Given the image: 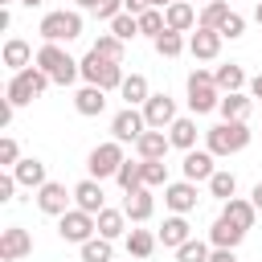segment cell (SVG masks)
Masks as SVG:
<instances>
[{
  "mask_svg": "<svg viewBox=\"0 0 262 262\" xmlns=\"http://www.w3.org/2000/svg\"><path fill=\"white\" fill-rule=\"evenodd\" d=\"M0 164H4L8 172L20 164V147H16V139H12V135H4V139H0Z\"/></svg>",
  "mask_w": 262,
  "mask_h": 262,
  "instance_id": "obj_42",
  "label": "cell"
},
{
  "mask_svg": "<svg viewBox=\"0 0 262 262\" xmlns=\"http://www.w3.org/2000/svg\"><path fill=\"white\" fill-rule=\"evenodd\" d=\"M78 250H82V262H111V258H115V250H111L106 237H90V242L78 246Z\"/></svg>",
  "mask_w": 262,
  "mask_h": 262,
  "instance_id": "obj_38",
  "label": "cell"
},
{
  "mask_svg": "<svg viewBox=\"0 0 262 262\" xmlns=\"http://www.w3.org/2000/svg\"><path fill=\"white\" fill-rule=\"evenodd\" d=\"M12 176H16V184H20V188H41V184H49L45 164H41L37 156H25V160L12 168Z\"/></svg>",
  "mask_w": 262,
  "mask_h": 262,
  "instance_id": "obj_21",
  "label": "cell"
},
{
  "mask_svg": "<svg viewBox=\"0 0 262 262\" xmlns=\"http://www.w3.org/2000/svg\"><path fill=\"white\" fill-rule=\"evenodd\" d=\"M82 66V78H86V86H98V90H119L123 86V61H106V57H98L94 49L78 61Z\"/></svg>",
  "mask_w": 262,
  "mask_h": 262,
  "instance_id": "obj_3",
  "label": "cell"
},
{
  "mask_svg": "<svg viewBox=\"0 0 262 262\" xmlns=\"http://www.w3.org/2000/svg\"><path fill=\"white\" fill-rule=\"evenodd\" d=\"M221 217H229V221H233V225H242V229H254V221H258V209H254V201H246V196H233V201H225Z\"/></svg>",
  "mask_w": 262,
  "mask_h": 262,
  "instance_id": "obj_26",
  "label": "cell"
},
{
  "mask_svg": "<svg viewBox=\"0 0 262 262\" xmlns=\"http://www.w3.org/2000/svg\"><path fill=\"white\" fill-rule=\"evenodd\" d=\"M143 188H168V164L164 160H143Z\"/></svg>",
  "mask_w": 262,
  "mask_h": 262,
  "instance_id": "obj_37",
  "label": "cell"
},
{
  "mask_svg": "<svg viewBox=\"0 0 262 262\" xmlns=\"http://www.w3.org/2000/svg\"><path fill=\"white\" fill-rule=\"evenodd\" d=\"M74 4H78V8H90V12H94V4H98V0H74Z\"/></svg>",
  "mask_w": 262,
  "mask_h": 262,
  "instance_id": "obj_51",
  "label": "cell"
},
{
  "mask_svg": "<svg viewBox=\"0 0 262 262\" xmlns=\"http://www.w3.org/2000/svg\"><path fill=\"white\" fill-rule=\"evenodd\" d=\"M196 201H201V196H196V184H192V180H172V184L164 188V205H168L172 213H180V217L192 213Z\"/></svg>",
  "mask_w": 262,
  "mask_h": 262,
  "instance_id": "obj_12",
  "label": "cell"
},
{
  "mask_svg": "<svg viewBox=\"0 0 262 262\" xmlns=\"http://www.w3.org/2000/svg\"><path fill=\"white\" fill-rule=\"evenodd\" d=\"M33 66H41L57 86H74V78H82V66L61 49V45H41L37 49V61Z\"/></svg>",
  "mask_w": 262,
  "mask_h": 262,
  "instance_id": "obj_1",
  "label": "cell"
},
{
  "mask_svg": "<svg viewBox=\"0 0 262 262\" xmlns=\"http://www.w3.org/2000/svg\"><path fill=\"white\" fill-rule=\"evenodd\" d=\"M70 201H74V192H66V184H57V180H49V184L37 188V209L49 213V217L70 213Z\"/></svg>",
  "mask_w": 262,
  "mask_h": 262,
  "instance_id": "obj_11",
  "label": "cell"
},
{
  "mask_svg": "<svg viewBox=\"0 0 262 262\" xmlns=\"http://www.w3.org/2000/svg\"><path fill=\"white\" fill-rule=\"evenodd\" d=\"M111 33H115V37H119V41L127 45L131 37H139V16H131V12L115 16V20H111Z\"/></svg>",
  "mask_w": 262,
  "mask_h": 262,
  "instance_id": "obj_41",
  "label": "cell"
},
{
  "mask_svg": "<svg viewBox=\"0 0 262 262\" xmlns=\"http://www.w3.org/2000/svg\"><path fill=\"white\" fill-rule=\"evenodd\" d=\"M246 143H250V127L246 123H217V127L205 131V151H213V156H233Z\"/></svg>",
  "mask_w": 262,
  "mask_h": 262,
  "instance_id": "obj_4",
  "label": "cell"
},
{
  "mask_svg": "<svg viewBox=\"0 0 262 262\" xmlns=\"http://www.w3.org/2000/svg\"><path fill=\"white\" fill-rule=\"evenodd\" d=\"M12 115H16V106L4 98V102H0V127H8V123H12Z\"/></svg>",
  "mask_w": 262,
  "mask_h": 262,
  "instance_id": "obj_47",
  "label": "cell"
},
{
  "mask_svg": "<svg viewBox=\"0 0 262 262\" xmlns=\"http://www.w3.org/2000/svg\"><path fill=\"white\" fill-rule=\"evenodd\" d=\"M143 119H147V131H164V127H172L180 115H176V98H168V94H151L147 102H143Z\"/></svg>",
  "mask_w": 262,
  "mask_h": 262,
  "instance_id": "obj_10",
  "label": "cell"
},
{
  "mask_svg": "<svg viewBox=\"0 0 262 262\" xmlns=\"http://www.w3.org/2000/svg\"><path fill=\"white\" fill-rule=\"evenodd\" d=\"M168 250H180L188 237H192V229H188V221L180 217V213H172V217H164V225H160V233H156Z\"/></svg>",
  "mask_w": 262,
  "mask_h": 262,
  "instance_id": "obj_22",
  "label": "cell"
},
{
  "mask_svg": "<svg viewBox=\"0 0 262 262\" xmlns=\"http://www.w3.org/2000/svg\"><path fill=\"white\" fill-rule=\"evenodd\" d=\"M254 20H258V25H262V0H258V4H254Z\"/></svg>",
  "mask_w": 262,
  "mask_h": 262,
  "instance_id": "obj_52",
  "label": "cell"
},
{
  "mask_svg": "<svg viewBox=\"0 0 262 262\" xmlns=\"http://www.w3.org/2000/svg\"><path fill=\"white\" fill-rule=\"evenodd\" d=\"M151 45H156V53H160V57H180V53L188 49L184 33H172V29H164V33H160V37H156Z\"/></svg>",
  "mask_w": 262,
  "mask_h": 262,
  "instance_id": "obj_31",
  "label": "cell"
},
{
  "mask_svg": "<svg viewBox=\"0 0 262 262\" xmlns=\"http://www.w3.org/2000/svg\"><path fill=\"white\" fill-rule=\"evenodd\" d=\"M20 4H25V8H41L45 0H20Z\"/></svg>",
  "mask_w": 262,
  "mask_h": 262,
  "instance_id": "obj_53",
  "label": "cell"
},
{
  "mask_svg": "<svg viewBox=\"0 0 262 262\" xmlns=\"http://www.w3.org/2000/svg\"><path fill=\"white\" fill-rule=\"evenodd\" d=\"M209 254H213V246H209V242L188 237V242L176 250V262H209Z\"/></svg>",
  "mask_w": 262,
  "mask_h": 262,
  "instance_id": "obj_36",
  "label": "cell"
},
{
  "mask_svg": "<svg viewBox=\"0 0 262 262\" xmlns=\"http://www.w3.org/2000/svg\"><path fill=\"white\" fill-rule=\"evenodd\" d=\"M213 82H217V90H221V94H237L242 86H250V82H246V70H242L237 61L217 66V70H213Z\"/></svg>",
  "mask_w": 262,
  "mask_h": 262,
  "instance_id": "obj_23",
  "label": "cell"
},
{
  "mask_svg": "<svg viewBox=\"0 0 262 262\" xmlns=\"http://www.w3.org/2000/svg\"><path fill=\"white\" fill-rule=\"evenodd\" d=\"M213 160H217L213 151H196V147H192V151H184V164H180V168H184V180H192V184H201V180H205V184H209V180H213V172H217V164H213Z\"/></svg>",
  "mask_w": 262,
  "mask_h": 262,
  "instance_id": "obj_14",
  "label": "cell"
},
{
  "mask_svg": "<svg viewBox=\"0 0 262 262\" xmlns=\"http://www.w3.org/2000/svg\"><path fill=\"white\" fill-rule=\"evenodd\" d=\"M151 4H156V8H168V4H176V0H151Z\"/></svg>",
  "mask_w": 262,
  "mask_h": 262,
  "instance_id": "obj_54",
  "label": "cell"
},
{
  "mask_svg": "<svg viewBox=\"0 0 262 262\" xmlns=\"http://www.w3.org/2000/svg\"><path fill=\"white\" fill-rule=\"evenodd\" d=\"M209 262H237V254H233V250H213Z\"/></svg>",
  "mask_w": 262,
  "mask_h": 262,
  "instance_id": "obj_48",
  "label": "cell"
},
{
  "mask_svg": "<svg viewBox=\"0 0 262 262\" xmlns=\"http://www.w3.org/2000/svg\"><path fill=\"white\" fill-rule=\"evenodd\" d=\"M4 98H8L12 106H25V102H33V98H37V90H33V86H29L20 74H12V78H8V90H4Z\"/></svg>",
  "mask_w": 262,
  "mask_h": 262,
  "instance_id": "obj_35",
  "label": "cell"
},
{
  "mask_svg": "<svg viewBox=\"0 0 262 262\" xmlns=\"http://www.w3.org/2000/svg\"><path fill=\"white\" fill-rule=\"evenodd\" d=\"M123 8H127L131 16H143V12H147V8H156V4H151V0H123Z\"/></svg>",
  "mask_w": 262,
  "mask_h": 262,
  "instance_id": "obj_46",
  "label": "cell"
},
{
  "mask_svg": "<svg viewBox=\"0 0 262 262\" xmlns=\"http://www.w3.org/2000/svg\"><path fill=\"white\" fill-rule=\"evenodd\" d=\"M164 20H168V29L172 33H188V29H196V8L188 4V0H176V4H168L164 8Z\"/></svg>",
  "mask_w": 262,
  "mask_h": 262,
  "instance_id": "obj_20",
  "label": "cell"
},
{
  "mask_svg": "<svg viewBox=\"0 0 262 262\" xmlns=\"http://www.w3.org/2000/svg\"><path fill=\"white\" fill-rule=\"evenodd\" d=\"M33 254V233L25 225H8L0 233V262H20Z\"/></svg>",
  "mask_w": 262,
  "mask_h": 262,
  "instance_id": "obj_9",
  "label": "cell"
},
{
  "mask_svg": "<svg viewBox=\"0 0 262 262\" xmlns=\"http://www.w3.org/2000/svg\"><path fill=\"white\" fill-rule=\"evenodd\" d=\"M123 143L119 139H106V143H98L94 151H90V160H86V168H90V180H106V176H119V168H123Z\"/></svg>",
  "mask_w": 262,
  "mask_h": 262,
  "instance_id": "obj_7",
  "label": "cell"
},
{
  "mask_svg": "<svg viewBox=\"0 0 262 262\" xmlns=\"http://www.w3.org/2000/svg\"><path fill=\"white\" fill-rule=\"evenodd\" d=\"M102 106H106V90H98V86H82V90L74 94V111L86 115V119L102 115Z\"/></svg>",
  "mask_w": 262,
  "mask_h": 262,
  "instance_id": "obj_24",
  "label": "cell"
},
{
  "mask_svg": "<svg viewBox=\"0 0 262 262\" xmlns=\"http://www.w3.org/2000/svg\"><path fill=\"white\" fill-rule=\"evenodd\" d=\"M250 98H262V74H258V78H250Z\"/></svg>",
  "mask_w": 262,
  "mask_h": 262,
  "instance_id": "obj_49",
  "label": "cell"
},
{
  "mask_svg": "<svg viewBox=\"0 0 262 262\" xmlns=\"http://www.w3.org/2000/svg\"><path fill=\"white\" fill-rule=\"evenodd\" d=\"M57 233H61V242L86 246L90 237H98V217L94 213H82V209H70V213L57 217Z\"/></svg>",
  "mask_w": 262,
  "mask_h": 262,
  "instance_id": "obj_6",
  "label": "cell"
},
{
  "mask_svg": "<svg viewBox=\"0 0 262 262\" xmlns=\"http://www.w3.org/2000/svg\"><path fill=\"white\" fill-rule=\"evenodd\" d=\"M123 233H127V213H123V209H102V213H98V237L115 242V237H123Z\"/></svg>",
  "mask_w": 262,
  "mask_h": 262,
  "instance_id": "obj_28",
  "label": "cell"
},
{
  "mask_svg": "<svg viewBox=\"0 0 262 262\" xmlns=\"http://www.w3.org/2000/svg\"><path fill=\"white\" fill-rule=\"evenodd\" d=\"M0 57H4V66H8L12 74H20V70H29V66L37 61V53H33V45H29L25 37H8Z\"/></svg>",
  "mask_w": 262,
  "mask_h": 262,
  "instance_id": "obj_18",
  "label": "cell"
},
{
  "mask_svg": "<svg viewBox=\"0 0 262 262\" xmlns=\"http://www.w3.org/2000/svg\"><path fill=\"white\" fill-rule=\"evenodd\" d=\"M12 192H16V176L0 172V201H12Z\"/></svg>",
  "mask_w": 262,
  "mask_h": 262,
  "instance_id": "obj_45",
  "label": "cell"
},
{
  "mask_svg": "<svg viewBox=\"0 0 262 262\" xmlns=\"http://www.w3.org/2000/svg\"><path fill=\"white\" fill-rule=\"evenodd\" d=\"M217 33H221V37H229V41H237V37L246 33V16H237V12H229V16H225V25H221Z\"/></svg>",
  "mask_w": 262,
  "mask_h": 262,
  "instance_id": "obj_43",
  "label": "cell"
},
{
  "mask_svg": "<svg viewBox=\"0 0 262 262\" xmlns=\"http://www.w3.org/2000/svg\"><path fill=\"white\" fill-rule=\"evenodd\" d=\"M229 12H233V8H229L225 0H213V4H205V8H201V20H196V25H201V29H221Z\"/></svg>",
  "mask_w": 262,
  "mask_h": 262,
  "instance_id": "obj_34",
  "label": "cell"
},
{
  "mask_svg": "<svg viewBox=\"0 0 262 262\" xmlns=\"http://www.w3.org/2000/svg\"><path fill=\"white\" fill-rule=\"evenodd\" d=\"M242 237H246V229L233 225L229 217H217V221L209 225V246H213V250H237Z\"/></svg>",
  "mask_w": 262,
  "mask_h": 262,
  "instance_id": "obj_17",
  "label": "cell"
},
{
  "mask_svg": "<svg viewBox=\"0 0 262 262\" xmlns=\"http://www.w3.org/2000/svg\"><path fill=\"white\" fill-rule=\"evenodd\" d=\"M127 8H123V0H98L94 4V16L98 20H115V16H123Z\"/></svg>",
  "mask_w": 262,
  "mask_h": 262,
  "instance_id": "obj_44",
  "label": "cell"
},
{
  "mask_svg": "<svg viewBox=\"0 0 262 262\" xmlns=\"http://www.w3.org/2000/svg\"><path fill=\"white\" fill-rule=\"evenodd\" d=\"M168 147H172V139H168L164 131H143V135H139V143H135L139 160H164V156H168Z\"/></svg>",
  "mask_w": 262,
  "mask_h": 262,
  "instance_id": "obj_25",
  "label": "cell"
},
{
  "mask_svg": "<svg viewBox=\"0 0 262 262\" xmlns=\"http://www.w3.org/2000/svg\"><path fill=\"white\" fill-rule=\"evenodd\" d=\"M221 41H225V37H221L217 29H201V25H196V33H188V53H192L196 61H213V57L221 53Z\"/></svg>",
  "mask_w": 262,
  "mask_h": 262,
  "instance_id": "obj_13",
  "label": "cell"
},
{
  "mask_svg": "<svg viewBox=\"0 0 262 262\" xmlns=\"http://www.w3.org/2000/svg\"><path fill=\"white\" fill-rule=\"evenodd\" d=\"M217 106H221V90H217L213 74L209 70H192L188 74V111L192 115H209Z\"/></svg>",
  "mask_w": 262,
  "mask_h": 262,
  "instance_id": "obj_5",
  "label": "cell"
},
{
  "mask_svg": "<svg viewBox=\"0 0 262 262\" xmlns=\"http://www.w3.org/2000/svg\"><path fill=\"white\" fill-rule=\"evenodd\" d=\"M123 213H127V221H131V225L151 221V213H156V196H151V188H135V192H127Z\"/></svg>",
  "mask_w": 262,
  "mask_h": 262,
  "instance_id": "obj_16",
  "label": "cell"
},
{
  "mask_svg": "<svg viewBox=\"0 0 262 262\" xmlns=\"http://www.w3.org/2000/svg\"><path fill=\"white\" fill-rule=\"evenodd\" d=\"M217 111H221V123H246L250 111H254V98L242 94V90L237 94H221V106Z\"/></svg>",
  "mask_w": 262,
  "mask_h": 262,
  "instance_id": "obj_19",
  "label": "cell"
},
{
  "mask_svg": "<svg viewBox=\"0 0 262 262\" xmlns=\"http://www.w3.org/2000/svg\"><path fill=\"white\" fill-rule=\"evenodd\" d=\"M156 233L151 229H127V254L131 258H151V250H156Z\"/></svg>",
  "mask_w": 262,
  "mask_h": 262,
  "instance_id": "obj_30",
  "label": "cell"
},
{
  "mask_svg": "<svg viewBox=\"0 0 262 262\" xmlns=\"http://www.w3.org/2000/svg\"><path fill=\"white\" fill-rule=\"evenodd\" d=\"M143 131H147V119H143V111H135V106H123V111L111 119V139H119V143H139Z\"/></svg>",
  "mask_w": 262,
  "mask_h": 262,
  "instance_id": "obj_8",
  "label": "cell"
},
{
  "mask_svg": "<svg viewBox=\"0 0 262 262\" xmlns=\"http://www.w3.org/2000/svg\"><path fill=\"white\" fill-rule=\"evenodd\" d=\"M250 201H254V209H258V213H262V180H258V184H254V192H250Z\"/></svg>",
  "mask_w": 262,
  "mask_h": 262,
  "instance_id": "obj_50",
  "label": "cell"
},
{
  "mask_svg": "<svg viewBox=\"0 0 262 262\" xmlns=\"http://www.w3.org/2000/svg\"><path fill=\"white\" fill-rule=\"evenodd\" d=\"M37 33H41L45 45L74 41V37H82V12H78V8H70V12H45L41 25H37Z\"/></svg>",
  "mask_w": 262,
  "mask_h": 262,
  "instance_id": "obj_2",
  "label": "cell"
},
{
  "mask_svg": "<svg viewBox=\"0 0 262 262\" xmlns=\"http://www.w3.org/2000/svg\"><path fill=\"white\" fill-rule=\"evenodd\" d=\"M119 94L127 98V106H143V102L151 98V90H147V78H143V74H127V78H123V86H119Z\"/></svg>",
  "mask_w": 262,
  "mask_h": 262,
  "instance_id": "obj_29",
  "label": "cell"
},
{
  "mask_svg": "<svg viewBox=\"0 0 262 262\" xmlns=\"http://www.w3.org/2000/svg\"><path fill=\"white\" fill-rule=\"evenodd\" d=\"M90 49H94L98 57H106V61H123V41H119L115 33H102V37H98Z\"/></svg>",
  "mask_w": 262,
  "mask_h": 262,
  "instance_id": "obj_40",
  "label": "cell"
},
{
  "mask_svg": "<svg viewBox=\"0 0 262 262\" xmlns=\"http://www.w3.org/2000/svg\"><path fill=\"white\" fill-rule=\"evenodd\" d=\"M209 192H213L217 201H233V192H237V176L225 172V168H217L213 180H209Z\"/></svg>",
  "mask_w": 262,
  "mask_h": 262,
  "instance_id": "obj_33",
  "label": "cell"
},
{
  "mask_svg": "<svg viewBox=\"0 0 262 262\" xmlns=\"http://www.w3.org/2000/svg\"><path fill=\"white\" fill-rule=\"evenodd\" d=\"M168 139H172V147H180V151H192V147H196V119L180 115V119L168 127Z\"/></svg>",
  "mask_w": 262,
  "mask_h": 262,
  "instance_id": "obj_27",
  "label": "cell"
},
{
  "mask_svg": "<svg viewBox=\"0 0 262 262\" xmlns=\"http://www.w3.org/2000/svg\"><path fill=\"white\" fill-rule=\"evenodd\" d=\"M164 29H168V20H164V8H147V12L139 16V33H143V37H151V41H156Z\"/></svg>",
  "mask_w": 262,
  "mask_h": 262,
  "instance_id": "obj_39",
  "label": "cell"
},
{
  "mask_svg": "<svg viewBox=\"0 0 262 262\" xmlns=\"http://www.w3.org/2000/svg\"><path fill=\"white\" fill-rule=\"evenodd\" d=\"M119 188L123 192H135V188H143V160H123V168H119Z\"/></svg>",
  "mask_w": 262,
  "mask_h": 262,
  "instance_id": "obj_32",
  "label": "cell"
},
{
  "mask_svg": "<svg viewBox=\"0 0 262 262\" xmlns=\"http://www.w3.org/2000/svg\"><path fill=\"white\" fill-rule=\"evenodd\" d=\"M201 4H213V0H201Z\"/></svg>",
  "mask_w": 262,
  "mask_h": 262,
  "instance_id": "obj_55",
  "label": "cell"
},
{
  "mask_svg": "<svg viewBox=\"0 0 262 262\" xmlns=\"http://www.w3.org/2000/svg\"><path fill=\"white\" fill-rule=\"evenodd\" d=\"M74 209H82V213H94V217H98V213L106 209V201H102V180H90V176H86V180H78V184H74Z\"/></svg>",
  "mask_w": 262,
  "mask_h": 262,
  "instance_id": "obj_15",
  "label": "cell"
}]
</instances>
